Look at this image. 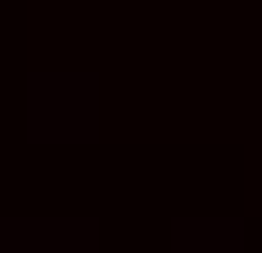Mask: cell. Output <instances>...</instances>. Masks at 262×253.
Masks as SVG:
<instances>
[{
  "instance_id": "cell-1",
  "label": "cell",
  "mask_w": 262,
  "mask_h": 253,
  "mask_svg": "<svg viewBox=\"0 0 262 253\" xmlns=\"http://www.w3.org/2000/svg\"><path fill=\"white\" fill-rule=\"evenodd\" d=\"M100 81L91 73H27V136L36 145H91L100 136Z\"/></svg>"
},
{
  "instance_id": "cell-2",
  "label": "cell",
  "mask_w": 262,
  "mask_h": 253,
  "mask_svg": "<svg viewBox=\"0 0 262 253\" xmlns=\"http://www.w3.org/2000/svg\"><path fill=\"white\" fill-rule=\"evenodd\" d=\"M0 253H100L91 217H0Z\"/></svg>"
},
{
  "instance_id": "cell-3",
  "label": "cell",
  "mask_w": 262,
  "mask_h": 253,
  "mask_svg": "<svg viewBox=\"0 0 262 253\" xmlns=\"http://www.w3.org/2000/svg\"><path fill=\"white\" fill-rule=\"evenodd\" d=\"M163 244H172V253H244V226H235V217H172Z\"/></svg>"
}]
</instances>
